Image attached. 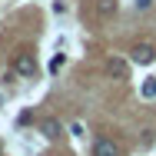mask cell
Here are the masks:
<instances>
[{
	"instance_id": "obj_1",
	"label": "cell",
	"mask_w": 156,
	"mask_h": 156,
	"mask_svg": "<svg viewBox=\"0 0 156 156\" xmlns=\"http://www.w3.org/2000/svg\"><path fill=\"white\" fill-rule=\"evenodd\" d=\"M129 57H133V63H140V66H150V63H156V47L153 43H136L129 50Z\"/></svg>"
},
{
	"instance_id": "obj_2",
	"label": "cell",
	"mask_w": 156,
	"mask_h": 156,
	"mask_svg": "<svg viewBox=\"0 0 156 156\" xmlns=\"http://www.w3.org/2000/svg\"><path fill=\"white\" fill-rule=\"evenodd\" d=\"M13 73L17 76H33L37 73V60H33L30 53H17L13 57Z\"/></svg>"
},
{
	"instance_id": "obj_3",
	"label": "cell",
	"mask_w": 156,
	"mask_h": 156,
	"mask_svg": "<svg viewBox=\"0 0 156 156\" xmlns=\"http://www.w3.org/2000/svg\"><path fill=\"white\" fill-rule=\"evenodd\" d=\"M93 156H120V143L110 140V136H100L93 146Z\"/></svg>"
},
{
	"instance_id": "obj_4",
	"label": "cell",
	"mask_w": 156,
	"mask_h": 156,
	"mask_svg": "<svg viewBox=\"0 0 156 156\" xmlns=\"http://www.w3.org/2000/svg\"><path fill=\"white\" fill-rule=\"evenodd\" d=\"M106 73L116 76V80H126L129 66H126V60H120V57H110V60H106Z\"/></svg>"
},
{
	"instance_id": "obj_5",
	"label": "cell",
	"mask_w": 156,
	"mask_h": 156,
	"mask_svg": "<svg viewBox=\"0 0 156 156\" xmlns=\"http://www.w3.org/2000/svg\"><path fill=\"white\" fill-rule=\"evenodd\" d=\"M116 7H120L116 0H96V3H93V10H96V17H100V20L113 17V13H116Z\"/></svg>"
},
{
	"instance_id": "obj_6",
	"label": "cell",
	"mask_w": 156,
	"mask_h": 156,
	"mask_svg": "<svg viewBox=\"0 0 156 156\" xmlns=\"http://www.w3.org/2000/svg\"><path fill=\"white\" fill-rule=\"evenodd\" d=\"M40 133H43L47 140H60V123H57L53 116H47V120L40 123Z\"/></svg>"
},
{
	"instance_id": "obj_7",
	"label": "cell",
	"mask_w": 156,
	"mask_h": 156,
	"mask_svg": "<svg viewBox=\"0 0 156 156\" xmlns=\"http://www.w3.org/2000/svg\"><path fill=\"white\" fill-rule=\"evenodd\" d=\"M143 96H146V100H156V76H150V80L143 83Z\"/></svg>"
},
{
	"instance_id": "obj_8",
	"label": "cell",
	"mask_w": 156,
	"mask_h": 156,
	"mask_svg": "<svg viewBox=\"0 0 156 156\" xmlns=\"http://www.w3.org/2000/svg\"><path fill=\"white\" fill-rule=\"evenodd\" d=\"M63 63H66V57H63V53H57V57L50 60V73H60V70H63Z\"/></svg>"
},
{
	"instance_id": "obj_9",
	"label": "cell",
	"mask_w": 156,
	"mask_h": 156,
	"mask_svg": "<svg viewBox=\"0 0 156 156\" xmlns=\"http://www.w3.org/2000/svg\"><path fill=\"white\" fill-rule=\"evenodd\" d=\"M133 3H136V10H150L153 7V0H133Z\"/></svg>"
},
{
	"instance_id": "obj_10",
	"label": "cell",
	"mask_w": 156,
	"mask_h": 156,
	"mask_svg": "<svg viewBox=\"0 0 156 156\" xmlns=\"http://www.w3.org/2000/svg\"><path fill=\"white\" fill-rule=\"evenodd\" d=\"M0 103H3V100H0Z\"/></svg>"
}]
</instances>
